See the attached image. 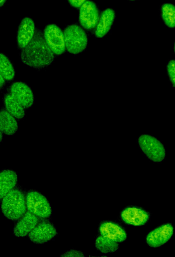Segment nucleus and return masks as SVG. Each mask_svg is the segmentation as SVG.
<instances>
[{
    "instance_id": "nucleus-1",
    "label": "nucleus",
    "mask_w": 175,
    "mask_h": 257,
    "mask_svg": "<svg viewBox=\"0 0 175 257\" xmlns=\"http://www.w3.org/2000/svg\"><path fill=\"white\" fill-rule=\"evenodd\" d=\"M47 45L42 31L37 29L28 44L22 49L20 56L22 62L36 69L45 68L52 63L54 55Z\"/></svg>"
},
{
    "instance_id": "nucleus-2",
    "label": "nucleus",
    "mask_w": 175,
    "mask_h": 257,
    "mask_svg": "<svg viewBox=\"0 0 175 257\" xmlns=\"http://www.w3.org/2000/svg\"><path fill=\"white\" fill-rule=\"evenodd\" d=\"M1 209L8 219L13 220L19 219L25 213L27 209L24 194L18 189H12L3 198Z\"/></svg>"
},
{
    "instance_id": "nucleus-3",
    "label": "nucleus",
    "mask_w": 175,
    "mask_h": 257,
    "mask_svg": "<svg viewBox=\"0 0 175 257\" xmlns=\"http://www.w3.org/2000/svg\"><path fill=\"white\" fill-rule=\"evenodd\" d=\"M63 33L66 49L69 53L77 54L86 49L88 43L87 36L79 26L70 25L66 28Z\"/></svg>"
},
{
    "instance_id": "nucleus-4",
    "label": "nucleus",
    "mask_w": 175,
    "mask_h": 257,
    "mask_svg": "<svg viewBox=\"0 0 175 257\" xmlns=\"http://www.w3.org/2000/svg\"><path fill=\"white\" fill-rule=\"evenodd\" d=\"M138 143L142 151L151 161L158 163L164 159V147L155 137L149 135H142L139 137Z\"/></svg>"
},
{
    "instance_id": "nucleus-5",
    "label": "nucleus",
    "mask_w": 175,
    "mask_h": 257,
    "mask_svg": "<svg viewBox=\"0 0 175 257\" xmlns=\"http://www.w3.org/2000/svg\"><path fill=\"white\" fill-rule=\"evenodd\" d=\"M26 202L28 211L38 217L47 218L52 214V208L48 199L39 192H29L26 196Z\"/></svg>"
},
{
    "instance_id": "nucleus-6",
    "label": "nucleus",
    "mask_w": 175,
    "mask_h": 257,
    "mask_svg": "<svg viewBox=\"0 0 175 257\" xmlns=\"http://www.w3.org/2000/svg\"><path fill=\"white\" fill-rule=\"evenodd\" d=\"M44 37L53 53L59 55L66 49L64 33L61 29L55 24L47 25L44 31Z\"/></svg>"
},
{
    "instance_id": "nucleus-7",
    "label": "nucleus",
    "mask_w": 175,
    "mask_h": 257,
    "mask_svg": "<svg viewBox=\"0 0 175 257\" xmlns=\"http://www.w3.org/2000/svg\"><path fill=\"white\" fill-rule=\"evenodd\" d=\"M173 230V227L171 223L163 224L147 234L146 237V243L150 247H159L166 243L171 238Z\"/></svg>"
},
{
    "instance_id": "nucleus-8",
    "label": "nucleus",
    "mask_w": 175,
    "mask_h": 257,
    "mask_svg": "<svg viewBox=\"0 0 175 257\" xmlns=\"http://www.w3.org/2000/svg\"><path fill=\"white\" fill-rule=\"evenodd\" d=\"M99 18V11L95 4L91 1H86L79 10V20L81 25L87 30L94 29Z\"/></svg>"
},
{
    "instance_id": "nucleus-9",
    "label": "nucleus",
    "mask_w": 175,
    "mask_h": 257,
    "mask_svg": "<svg viewBox=\"0 0 175 257\" xmlns=\"http://www.w3.org/2000/svg\"><path fill=\"white\" fill-rule=\"evenodd\" d=\"M150 217L146 210L136 206H128L121 212V218L126 224L133 226L145 224Z\"/></svg>"
},
{
    "instance_id": "nucleus-10",
    "label": "nucleus",
    "mask_w": 175,
    "mask_h": 257,
    "mask_svg": "<svg viewBox=\"0 0 175 257\" xmlns=\"http://www.w3.org/2000/svg\"><path fill=\"white\" fill-rule=\"evenodd\" d=\"M57 234L55 226L50 222L39 223L29 233V238L33 242L42 244L52 239Z\"/></svg>"
},
{
    "instance_id": "nucleus-11",
    "label": "nucleus",
    "mask_w": 175,
    "mask_h": 257,
    "mask_svg": "<svg viewBox=\"0 0 175 257\" xmlns=\"http://www.w3.org/2000/svg\"><path fill=\"white\" fill-rule=\"evenodd\" d=\"M11 94L24 108H29L34 104V96L33 91L24 82L14 83L11 87Z\"/></svg>"
},
{
    "instance_id": "nucleus-12",
    "label": "nucleus",
    "mask_w": 175,
    "mask_h": 257,
    "mask_svg": "<svg viewBox=\"0 0 175 257\" xmlns=\"http://www.w3.org/2000/svg\"><path fill=\"white\" fill-rule=\"evenodd\" d=\"M98 229L101 235L117 242L125 241L127 237L126 231L119 224L113 221L102 222L99 225Z\"/></svg>"
},
{
    "instance_id": "nucleus-13",
    "label": "nucleus",
    "mask_w": 175,
    "mask_h": 257,
    "mask_svg": "<svg viewBox=\"0 0 175 257\" xmlns=\"http://www.w3.org/2000/svg\"><path fill=\"white\" fill-rule=\"evenodd\" d=\"M33 20L29 17L23 18L19 25L17 33V43L21 49L25 47L33 38L35 32Z\"/></svg>"
},
{
    "instance_id": "nucleus-14",
    "label": "nucleus",
    "mask_w": 175,
    "mask_h": 257,
    "mask_svg": "<svg viewBox=\"0 0 175 257\" xmlns=\"http://www.w3.org/2000/svg\"><path fill=\"white\" fill-rule=\"evenodd\" d=\"M38 220V217L30 211L25 212L14 228V234L17 237L26 236L37 225Z\"/></svg>"
},
{
    "instance_id": "nucleus-15",
    "label": "nucleus",
    "mask_w": 175,
    "mask_h": 257,
    "mask_svg": "<svg viewBox=\"0 0 175 257\" xmlns=\"http://www.w3.org/2000/svg\"><path fill=\"white\" fill-rule=\"evenodd\" d=\"M115 16L114 11L111 9H107L102 12L96 26L95 34L97 37L102 38L109 32Z\"/></svg>"
},
{
    "instance_id": "nucleus-16",
    "label": "nucleus",
    "mask_w": 175,
    "mask_h": 257,
    "mask_svg": "<svg viewBox=\"0 0 175 257\" xmlns=\"http://www.w3.org/2000/svg\"><path fill=\"white\" fill-rule=\"evenodd\" d=\"M17 180V174L13 170H5L0 172V199L13 189Z\"/></svg>"
},
{
    "instance_id": "nucleus-17",
    "label": "nucleus",
    "mask_w": 175,
    "mask_h": 257,
    "mask_svg": "<svg viewBox=\"0 0 175 257\" xmlns=\"http://www.w3.org/2000/svg\"><path fill=\"white\" fill-rule=\"evenodd\" d=\"M18 125L15 117L6 110L0 111V131L7 135L16 133Z\"/></svg>"
},
{
    "instance_id": "nucleus-18",
    "label": "nucleus",
    "mask_w": 175,
    "mask_h": 257,
    "mask_svg": "<svg viewBox=\"0 0 175 257\" xmlns=\"http://www.w3.org/2000/svg\"><path fill=\"white\" fill-rule=\"evenodd\" d=\"M6 110L17 119L23 118L25 114L24 107L11 94H7L4 98Z\"/></svg>"
},
{
    "instance_id": "nucleus-19",
    "label": "nucleus",
    "mask_w": 175,
    "mask_h": 257,
    "mask_svg": "<svg viewBox=\"0 0 175 257\" xmlns=\"http://www.w3.org/2000/svg\"><path fill=\"white\" fill-rule=\"evenodd\" d=\"M95 246L99 251L106 254L113 252L119 248L117 242L101 235L95 240Z\"/></svg>"
},
{
    "instance_id": "nucleus-20",
    "label": "nucleus",
    "mask_w": 175,
    "mask_h": 257,
    "mask_svg": "<svg viewBox=\"0 0 175 257\" xmlns=\"http://www.w3.org/2000/svg\"><path fill=\"white\" fill-rule=\"evenodd\" d=\"M0 73L8 81L13 80L15 76L13 64L9 58L2 53H0Z\"/></svg>"
},
{
    "instance_id": "nucleus-21",
    "label": "nucleus",
    "mask_w": 175,
    "mask_h": 257,
    "mask_svg": "<svg viewBox=\"0 0 175 257\" xmlns=\"http://www.w3.org/2000/svg\"><path fill=\"white\" fill-rule=\"evenodd\" d=\"M161 16L165 24L170 28L175 27V7L169 3L164 4L161 7Z\"/></svg>"
},
{
    "instance_id": "nucleus-22",
    "label": "nucleus",
    "mask_w": 175,
    "mask_h": 257,
    "mask_svg": "<svg viewBox=\"0 0 175 257\" xmlns=\"http://www.w3.org/2000/svg\"><path fill=\"white\" fill-rule=\"evenodd\" d=\"M167 71L169 79L174 87L175 85V61L174 59L170 60L167 65Z\"/></svg>"
},
{
    "instance_id": "nucleus-23",
    "label": "nucleus",
    "mask_w": 175,
    "mask_h": 257,
    "mask_svg": "<svg viewBox=\"0 0 175 257\" xmlns=\"http://www.w3.org/2000/svg\"><path fill=\"white\" fill-rule=\"evenodd\" d=\"M62 256H73V257H82L84 256V254L80 250L71 249L62 254Z\"/></svg>"
},
{
    "instance_id": "nucleus-24",
    "label": "nucleus",
    "mask_w": 175,
    "mask_h": 257,
    "mask_svg": "<svg viewBox=\"0 0 175 257\" xmlns=\"http://www.w3.org/2000/svg\"><path fill=\"white\" fill-rule=\"evenodd\" d=\"M70 4L74 8H78L81 6V5L86 0H68Z\"/></svg>"
},
{
    "instance_id": "nucleus-25",
    "label": "nucleus",
    "mask_w": 175,
    "mask_h": 257,
    "mask_svg": "<svg viewBox=\"0 0 175 257\" xmlns=\"http://www.w3.org/2000/svg\"><path fill=\"white\" fill-rule=\"evenodd\" d=\"M5 79L0 73V88H2L5 84Z\"/></svg>"
},
{
    "instance_id": "nucleus-26",
    "label": "nucleus",
    "mask_w": 175,
    "mask_h": 257,
    "mask_svg": "<svg viewBox=\"0 0 175 257\" xmlns=\"http://www.w3.org/2000/svg\"><path fill=\"white\" fill-rule=\"evenodd\" d=\"M7 0H0V7H2L4 5Z\"/></svg>"
},
{
    "instance_id": "nucleus-27",
    "label": "nucleus",
    "mask_w": 175,
    "mask_h": 257,
    "mask_svg": "<svg viewBox=\"0 0 175 257\" xmlns=\"http://www.w3.org/2000/svg\"><path fill=\"white\" fill-rule=\"evenodd\" d=\"M3 139V133L0 131V143L2 141Z\"/></svg>"
},
{
    "instance_id": "nucleus-28",
    "label": "nucleus",
    "mask_w": 175,
    "mask_h": 257,
    "mask_svg": "<svg viewBox=\"0 0 175 257\" xmlns=\"http://www.w3.org/2000/svg\"><path fill=\"white\" fill-rule=\"evenodd\" d=\"M130 1H134V0H130Z\"/></svg>"
}]
</instances>
